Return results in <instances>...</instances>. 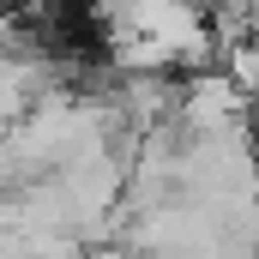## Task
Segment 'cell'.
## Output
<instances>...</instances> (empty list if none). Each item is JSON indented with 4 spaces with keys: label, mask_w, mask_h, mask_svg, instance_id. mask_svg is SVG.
Returning a JSON list of instances; mask_svg holds the SVG:
<instances>
[{
    "label": "cell",
    "mask_w": 259,
    "mask_h": 259,
    "mask_svg": "<svg viewBox=\"0 0 259 259\" xmlns=\"http://www.w3.org/2000/svg\"><path fill=\"white\" fill-rule=\"evenodd\" d=\"M84 259H133V253H127V247H91Z\"/></svg>",
    "instance_id": "2"
},
{
    "label": "cell",
    "mask_w": 259,
    "mask_h": 259,
    "mask_svg": "<svg viewBox=\"0 0 259 259\" xmlns=\"http://www.w3.org/2000/svg\"><path fill=\"white\" fill-rule=\"evenodd\" d=\"M18 49H24V30H18V18L0 6V55H18Z\"/></svg>",
    "instance_id": "1"
}]
</instances>
